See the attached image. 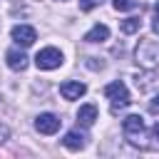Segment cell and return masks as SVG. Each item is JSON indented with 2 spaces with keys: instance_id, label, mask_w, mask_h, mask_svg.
Here are the masks:
<instances>
[{
  "instance_id": "6",
  "label": "cell",
  "mask_w": 159,
  "mask_h": 159,
  "mask_svg": "<svg viewBox=\"0 0 159 159\" xmlns=\"http://www.w3.org/2000/svg\"><path fill=\"white\" fill-rule=\"evenodd\" d=\"M60 124H62V119L55 117V114H50V112H45V114H40V117L35 119V129H37L40 134H55V132L60 129Z\"/></svg>"
},
{
  "instance_id": "2",
  "label": "cell",
  "mask_w": 159,
  "mask_h": 159,
  "mask_svg": "<svg viewBox=\"0 0 159 159\" xmlns=\"http://www.w3.org/2000/svg\"><path fill=\"white\" fill-rule=\"evenodd\" d=\"M134 57H137V65H142L147 70L157 67L159 65V42L157 40H139Z\"/></svg>"
},
{
  "instance_id": "16",
  "label": "cell",
  "mask_w": 159,
  "mask_h": 159,
  "mask_svg": "<svg viewBox=\"0 0 159 159\" xmlns=\"http://www.w3.org/2000/svg\"><path fill=\"white\" fill-rule=\"evenodd\" d=\"M149 137H152V139H157V142H159V122H157V124H154V127H152V129H149Z\"/></svg>"
},
{
  "instance_id": "8",
  "label": "cell",
  "mask_w": 159,
  "mask_h": 159,
  "mask_svg": "<svg viewBox=\"0 0 159 159\" xmlns=\"http://www.w3.org/2000/svg\"><path fill=\"white\" fill-rule=\"evenodd\" d=\"M62 144H65L67 149H72V152H80V149H84V144H87V134L80 132V129H72V132L65 134Z\"/></svg>"
},
{
  "instance_id": "19",
  "label": "cell",
  "mask_w": 159,
  "mask_h": 159,
  "mask_svg": "<svg viewBox=\"0 0 159 159\" xmlns=\"http://www.w3.org/2000/svg\"><path fill=\"white\" fill-rule=\"evenodd\" d=\"M157 12H159V2H157Z\"/></svg>"
},
{
  "instance_id": "3",
  "label": "cell",
  "mask_w": 159,
  "mask_h": 159,
  "mask_svg": "<svg viewBox=\"0 0 159 159\" xmlns=\"http://www.w3.org/2000/svg\"><path fill=\"white\" fill-rule=\"evenodd\" d=\"M35 65L37 70H57L62 65V52L57 47H45L35 55Z\"/></svg>"
},
{
  "instance_id": "14",
  "label": "cell",
  "mask_w": 159,
  "mask_h": 159,
  "mask_svg": "<svg viewBox=\"0 0 159 159\" xmlns=\"http://www.w3.org/2000/svg\"><path fill=\"white\" fill-rule=\"evenodd\" d=\"M102 0H80V10H84V12H89L92 7H97Z\"/></svg>"
},
{
  "instance_id": "9",
  "label": "cell",
  "mask_w": 159,
  "mask_h": 159,
  "mask_svg": "<svg viewBox=\"0 0 159 159\" xmlns=\"http://www.w3.org/2000/svg\"><path fill=\"white\" fill-rule=\"evenodd\" d=\"M5 60H7V67L15 70V72L27 70V55H25L22 50H10V52L5 55Z\"/></svg>"
},
{
  "instance_id": "1",
  "label": "cell",
  "mask_w": 159,
  "mask_h": 159,
  "mask_svg": "<svg viewBox=\"0 0 159 159\" xmlns=\"http://www.w3.org/2000/svg\"><path fill=\"white\" fill-rule=\"evenodd\" d=\"M104 97L112 102V114H119V112H122V109H127V107H129V102H132L129 89H127V84H124L122 80L109 82V84L104 87Z\"/></svg>"
},
{
  "instance_id": "17",
  "label": "cell",
  "mask_w": 159,
  "mask_h": 159,
  "mask_svg": "<svg viewBox=\"0 0 159 159\" xmlns=\"http://www.w3.org/2000/svg\"><path fill=\"white\" fill-rule=\"evenodd\" d=\"M7 134H10V132H7V127H5V124H0V144L7 139Z\"/></svg>"
},
{
  "instance_id": "5",
  "label": "cell",
  "mask_w": 159,
  "mask_h": 159,
  "mask_svg": "<svg viewBox=\"0 0 159 159\" xmlns=\"http://www.w3.org/2000/svg\"><path fill=\"white\" fill-rule=\"evenodd\" d=\"M10 35H12V40H15L20 47H30V45L37 40V32H35V27H30V25H15Z\"/></svg>"
},
{
  "instance_id": "13",
  "label": "cell",
  "mask_w": 159,
  "mask_h": 159,
  "mask_svg": "<svg viewBox=\"0 0 159 159\" xmlns=\"http://www.w3.org/2000/svg\"><path fill=\"white\" fill-rule=\"evenodd\" d=\"M112 5H114V10H134L137 7V0H112Z\"/></svg>"
},
{
  "instance_id": "4",
  "label": "cell",
  "mask_w": 159,
  "mask_h": 159,
  "mask_svg": "<svg viewBox=\"0 0 159 159\" xmlns=\"http://www.w3.org/2000/svg\"><path fill=\"white\" fill-rule=\"evenodd\" d=\"M122 129H124V134L129 137L132 144H139V137L144 134V119L139 114H129V117H124Z\"/></svg>"
},
{
  "instance_id": "18",
  "label": "cell",
  "mask_w": 159,
  "mask_h": 159,
  "mask_svg": "<svg viewBox=\"0 0 159 159\" xmlns=\"http://www.w3.org/2000/svg\"><path fill=\"white\" fill-rule=\"evenodd\" d=\"M152 27H154V32H159V12H157V17H154V22H152Z\"/></svg>"
},
{
  "instance_id": "7",
  "label": "cell",
  "mask_w": 159,
  "mask_h": 159,
  "mask_svg": "<svg viewBox=\"0 0 159 159\" xmlns=\"http://www.w3.org/2000/svg\"><path fill=\"white\" fill-rule=\"evenodd\" d=\"M84 92H87V84L84 82H77V80H67V82L60 84V94L65 99H80Z\"/></svg>"
},
{
  "instance_id": "15",
  "label": "cell",
  "mask_w": 159,
  "mask_h": 159,
  "mask_svg": "<svg viewBox=\"0 0 159 159\" xmlns=\"http://www.w3.org/2000/svg\"><path fill=\"white\" fill-rule=\"evenodd\" d=\"M149 112H154V114L159 112V94H154V97H152V102H149Z\"/></svg>"
},
{
  "instance_id": "12",
  "label": "cell",
  "mask_w": 159,
  "mask_h": 159,
  "mask_svg": "<svg viewBox=\"0 0 159 159\" xmlns=\"http://www.w3.org/2000/svg\"><path fill=\"white\" fill-rule=\"evenodd\" d=\"M139 25H142V20H139V17H127V20H122L119 30H122L124 35H132V32H137V30H139Z\"/></svg>"
},
{
  "instance_id": "11",
  "label": "cell",
  "mask_w": 159,
  "mask_h": 159,
  "mask_svg": "<svg viewBox=\"0 0 159 159\" xmlns=\"http://www.w3.org/2000/svg\"><path fill=\"white\" fill-rule=\"evenodd\" d=\"M107 37H109V27L97 22L89 32H84V37H82V40H84V42H104Z\"/></svg>"
},
{
  "instance_id": "10",
  "label": "cell",
  "mask_w": 159,
  "mask_h": 159,
  "mask_svg": "<svg viewBox=\"0 0 159 159\" xmlns=\"http://www.w3.org/2000/svg\"><path fill=\"white\" fill-rule=\"evenodd\" d=\"M77 122H80L82 127H92V124L97 122V107H94V104H82L80 112H77Z\"/></svg>"
}]
</instances>
